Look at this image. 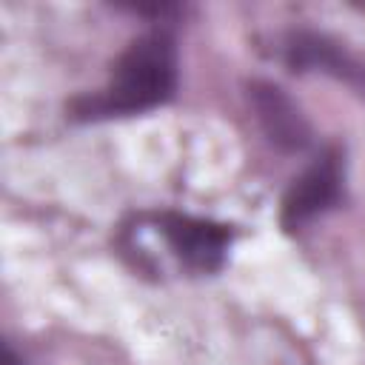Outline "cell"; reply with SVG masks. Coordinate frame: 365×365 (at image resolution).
Listing matches in <instances>:
<instances>
[{
	"mask_svg": "<svg viewBox=\"0 0 365 365\" xmlns=\"http://www.w3.org/2000/svg\"><path fill=\"white\" fill-rule=\"evenodd\" d=\"M245 94L271 145H277L279 151H302L311 143V125L305 114L277 83L251 80L245 86Z\"/></svg>",
	"mask_w": 365,
	"mask_h": 365,
	"instance_id": "4",
	"label": "cell"
},
{
	"mask_svg": "<svg viewBox=\"0 0 365 365\" xmlns=\"http://www.w3.org/2000/svg\"><path fill=\"white\" fill-rule=\"evenodd\" d=\"M3 365H23V359L11 351V345H9V342L3 345Z\"/></svg>",
	"mask_w": 365,
	"mask_h": 365,
	"instance_id": "6",
	"label": "cell"
},
{
	"mask_svg": "<svg viewBox=\"0 0 365 365\" xmlns=\"http://www.w3.org/2000/svg\"><path fill=\"white\" fill-rule=\"evenodd\" d=\"M177 91V43L165 26H154L134 37L117 57L108 83L74 97L68 111L74 120H111L145 114L168 103Z\"/></svg>",
	"mask_w": 365,
	"mask_h": 365,
	"instance_id": "1",
	"label": "cell"
},
{
	"mask_svg": "<svg viewBox=\"0 0 365 365\" xmlns=\"http://www.w3.org/2000/svg\"><path fill=\"white\" fill-rule=\"evenodd\" d=\"M285 63L294 71H319L365 91V66L354 60L339 43L317 31H291L282 46Z\"/></svg>",
	"mask_w": 365,
	"mask_h": 365,
	"instance_id": "5",
	"label": "cell"
},
{
	"mask_svg": "<svg viewBox=\"0 0 365 365\" xmlns=\"http://www.w3.org/2000/svg\"><path fill=\"white\" fill-rule=\"evenodd\" d=\"M151 222L157 234L165 240L168 251L177 257L180 265L188 271L211 274L225 262L228 245L234 240L231 225L205 220V217H191L180 211H160L151 214Z\"/></svg>",
	"mask_w": 365,
	"mask_h": 365,
	"instance_id": "2",
	"label": "cell"
},
{
	"mask_svg": "<svg viewBox=\"0 0 365 365\" xmlns=\"http://www.w3.org/2000/svg\"><path fill=\"white\" fill-rule=\"evenodd\" d=\"M342 200V157L336 148L322 151L285 191L279 222L285 231H299Z\"/></svg>",
	"mask_w": 365,
	"mask_h": 365,
	"instance_id": "3",
	"label": "cell"
}]
</instances>
